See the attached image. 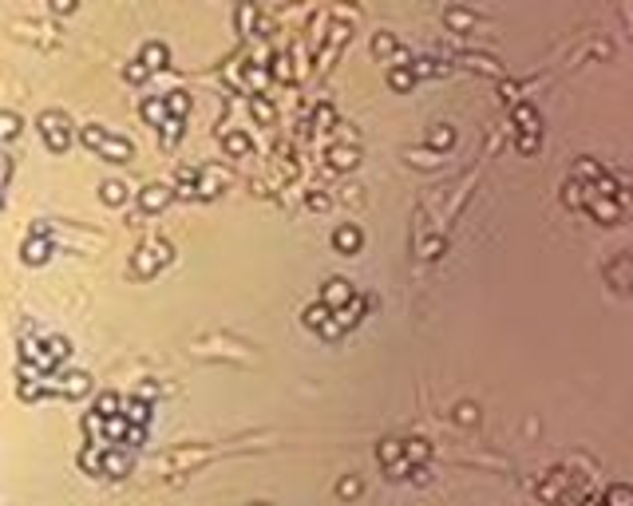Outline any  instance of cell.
I'll return each instance as SVG.
<instances>
[{
  "mask_svg": "<svg viewBox=\"0 0 633 506\" xmlns=\"http://www.w3.org/2000/svg\"><path fill=\"white\" fill-rule=\"evenodd\" d=\"M459 419H463V424H471V419H475V408H471V404H463V408H459Z\"/></svg>",
  "mask_w": 633,
  "mask_h": 506,
  "instance_id": "obj_9",
  "label": "cell"
},
{
  "mask_svg": "<svg viewBox=\"0 0 633 506\" xmlns=\"http://www.w3.org/2000/svg\"><path fill=\"white\" fill-rule=\"evenodd\" d=\"M590 214L601 221H617V214H621V206L610 202V198H590Z\"/></svg>",
  "mask_w": 633,
  "mask_h": 506,
  "instance_id": "obj_1",
  "label": "cell"
},
{
  "mask_svg": "<svg viewBox=\"0 0 633 506\" xmlns=\"http://www.w3.org/2000/svg\"><path fill=\"white\" fill-rule=\"evenodd\" d=\"M519 123L526 126V131H538V119H535V111H530V107H519Z\"/></svg>",
  "mask_w": 633,
  "mask_h": 506,
  "instance_id": "obj_6",
  "label": "cell"
},
{
  "mask_svg": "<svg viewBox=\"0 0 633 506\" xmlns=\"http://www.w3.org/2000/svg\"><path fill=\"white\" fill-rule=\"evenodd\" d=\"M345 297H352V289H348L341 277H332L329 289H325V300H329V305H336V300H345Z\"/></svg>",
  "mask_w": 633,
  "mask_h": 506,
  "instance_id": "obj_3",
  "label": "cell"
},
{
  "mask_svg": "<svg viewBox=\"0 0 633 506\" xmlns=\"http://www.w3.org/2000/svg\"><path fill=\"white\" fill-rule=\"evenodd\" d=\"M336 245L356 250V245H361V230H356V226H341V230H336Z\"/></svg>",
  "mask_w": 633,
  "mask_h": 506,
  "instance_id": "obj_4",
  "label": "cell"
},
{
  "mask_svg": "<svg viewBox=\"0 0 633 506\" xmlns=\"http://www.w3.org/2000/svg\"><path fill=\"white\" fill-rule=\"evenodd\" d=\"M142 202H147V206L167 202V190H162V186H151V190H147V198H142Z\"/></svg>",
  "mask_w": 633,
  "mask_h": 506,
  "instance_id": "obj_7",
  "label": "cell"
},
{
  "mask_svg": "<svg viewBox=\"0 0 633 506\" xmlns=\"http://www.w3.org/2000/svg\"><path fill=\"white\" fill-rule=\"evenodd\" d=\"M103 198L107 202H119L123 198V182H103Z\"/></svg>",
  "mask_w": 633,
  "mask_h": 506,
  "instance_id": "obj_5",
  "label": "cell"
},
{
  "mask_svg": "<svg viewBox=\"0 0 633 506\" xmlns=\"http://www.w3.org/2000/svg\"><path fill=\"white\" fill-rule=\"evenodd\" d=\"M356 490H361L356 478H341V494H356Z\"/></svg>",
  "mask_w": 633,
  "mask_h": 506,
  "instance_id": "obj_8",
  "label": "cell"
},
{
  "mask_svg": "<svg viewBox=\"0 0 633 506\" xmlns=\"http://www.w3.org/2000/svg\"><path fill=\"white\" fill-rule=\"evenodd\" d=\"M431 142H443V146H447V142H451V131H436V135H431Z\"/></svg>",
  "mask_w": 633,
  "mask_h": 506,
  "instance_id": "obj_10",
  "label": "cell"
},
{
  "mask_svg": "<svg viewBox=\"0 0 633 506\" xmlns=\"http://www.w3.org/2000/svg\"><path fill=\"white\" fill-rule=\"evenodd\" d=\"M605 506H633V490L630 487H610L605 490Z\"/></svg>",
  "mask_w": 633,
  "mask_h": 506,
  "instance_id": "obj_2",
  "label": "cell"
}]
</instances>
